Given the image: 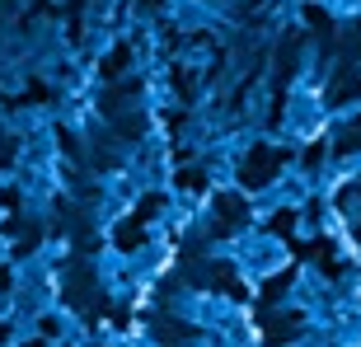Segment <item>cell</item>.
<instances>
[{"instance_id": "6da1fadb", "label": "cell", "mask_w": 361, "mask_h": 347, "mask_svg": "<svg viewBox=\"0 0 361 347\" xmlns=\"http://www.w3.org/2000/svg\"><path fill=\"white\" fill-rule=\"evenodd\" d=\"M272 164H277V155H272V150H263V160H254V169H249V183H263V178L272 174Z\"/></svg>"}, {"instance_id": "7a4b0ae2", "label": "cell", "mask_w": 361, "mask_h": 347, "mask_svg": "<svg viewBox=\"0 0 361 347\" xmlns=\"http://www.w3.org/2000/svg\"><path fill=\"white\" fill-rule=\"evenodd\" d=\"M343 150H361V127H352V132L343 136Z\"/></svg>"}]
</instances>
